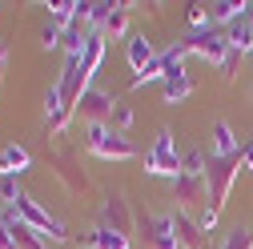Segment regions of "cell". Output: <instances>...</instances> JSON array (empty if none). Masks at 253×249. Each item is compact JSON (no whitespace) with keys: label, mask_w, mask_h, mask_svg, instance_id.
<instances>
[{"label":"cell","mask_w":253,"mask_h":249,"mask_svg":"<svg viewBox=\"0 0 253 249\" xmlns=\"http://www.w3.org/2000/svg\"><path fill=\"white\" fill-rule=\"evenodd\" d=\"M0 217H4V225H8V233H12V241H16V249H48V241H44L33 225H28V221H24V217H20L12 205L0 213Z\"/></svg>","instance_id":"obj_11"},{"label":"cell","mask_w":253,"mask_h":249,"mask_svg":"<svg viewBox=\"0 0 253 249\" xmlns=\"http://www.w3.org/2000/svg\"><path fill=\"white\" fill-rule=\"evenodd\" d=\"M221 249H253V233L245 225H233L225 233V241H221Z\"/></svg>","instance_id":"obj_25"},{"label":"cell","mask_w":253,"mask_h":249,"mask_svg":"<svg viewBox=\"0 0 253 249\" xmlns=\"http://www.w3.org/2000/svg\"><path fill=\"white\" fill-rule=\"evenodd\" d=\"M141 233L149 249H181L173 233V217H141Z\"/></svg>","instance_id":"obj_10"},{"label":"cell","mask_w":253,"mask_h":249,"mask_svg":"<svg viewBox=\"0 0 253 249\" xmlns=\"http://www.w3.org/2000/svg\"><path fill=\"white\" fill-rule=\"evenodd\" d=\"M249 92H253V88H249Z\"/></svg>","instance_id":"obj_35"},{"label":"cell","mask_w":253,"mask_h":249,"mask_svg":"<svg viewBox=\"0 0 253 249\" xmlns=\"http://www.w3.org/2000/svg\"><path fill=\"white\" fill-rule=\"evenodd\" d=\"M205 169H209L205 149H189V153H181V173H185V177H205Z\"/></svg>","instance_id":"obj_22"},{"label":"cell","mask_w":253,"mask_h":249,"mask_svg":"<svg viewBox=\"0 0 253 249\" xmlns=\"http://www.w3.org/2000/svg\"><path fill=\"white\" fill-rule=\"evenodd\" d=\"M84 245H88V249H129V237H121V233L97 225L92 233H84Z\"/></svg>","instance_id":"obj_19"},{"label":"cell","mask_w":253,"mask_h":249,"mask_svg":"<svg viewBox=\"0 0 253 249\" xmlns=\"http://www.w3.org/2000/svg\"><path fill=\"white\" fill-rule=\"evenodd\" d=\"M241 56H245V52L229 48V52H225V60H221V65H217V69H221V77H225V81H233V77H237V65H241Z\"/></svg>","instance_id":"obj_27"},{"label":"cell","mask_w":253,"mask_h":249,"mask_svg":"<svg viewBox=\"0 0 253 249\" xmlns=\"http://www.w3.org/2000/svg\"><path fill=\"white\" fill-rule=\"evenodd\" d=\"M101 56H105V33H88V44H84V56H81V73L92 77L101 69Z\"/></svg>","instance_id":"obj_17"},{"label":"cell","mask_w":253,"mask_h":249,"mask_svg":"<svg viewBox=\"0 0 253 249\" xmlns=\"http://www.w3.org/2000/svg\"><path fill=\"white\" fill-rule=\"evenodd\" d=\"M41 44H44V48H56V44H60V28L44 24V28H41Z\"/></svg>","instance_id":"obj_30"},{"label":"cell","mask_w":253,"mask_h":249,"mask_svg":"<svg viewBox=\"0 0 253 249\" xmlns=\"http://www.w3.org/2000/svg\"><path fill=\"white\" fill-rule=\"evenodd\" d=\"M173 197H177V205L185 209V213H193L197 209V217H201V209L209 205V181L205 177H177L173 181Z\"/></svg>","instance_id":"obj_7"},{"label":"cell","mask_w":253,"mask_h":249,"mask_svg":"<svg viewBox=\"0 0 253 249\" xmlns=\"http://www.w3.org/2000/svg\"><path fill=\"white\" fill-rule=\"evenodd\" d=\"M241 153V141L233 137L229 121H213V153L209 157H237Z\"/></svg>","instance_id":"obj_15"},{"label":"cell","mask_w":253,"mask_h":249,"mask_svg":"<svg viewBox=\"0 0 253 249\" xmlns=\"http://www.w3.org/2000/svg\"><path fill=\"white\" fill-rule=\"evenodd\" d=\"M4 65H8V44L0 41V69H4Z\"/></svg>","instance_id":"obj_33"},{"label":"cell","mask_w":253,"mask_h":249,"mask_svg":"<svg viewBox=\"0 0 253 249\" xmlns=\"http://www.w3.org/2000/svg\"><path fill=\"white\" fill-rule=\"evenodd\" d=\"M157 65H161V77L169 81V77H181V73H185V56H181L177 44H173V48H165V52H157Z\"/></svg>","instance_id":"obj_23"},{"label":"cell","mask_w":253,"mask_h":249,"mask_svg":"<svg viewBox=\"0 0 253 249\" xmlns=\"http://www.w3.org/2000/svg\"><path fill=\"white\" fill-rule=\"evenodd\" d=\"M113 129H117V133H129V129H133V109L121 105V101H117V109H113Z\"/></svg>","instance_id":"obj_26"},{"label":"cell","mask_w":253,"mask_h":249,"mask_svg":"<svg viewBox=\"0 0 253 249\" xmlns=\"http://www.w3.org/2000/svg\"><path fill=\"white\" fill-rule=\"evenodd\" d=\"M145 173H153V177H181V153H177V145H173V133L169 129H161L157 133V141H153V149L145 153Z\"/></svg>","instance_id":"obj_4"},{"label":"cell","mask_w":253,"mask_h":249,"mask_svg":"<svg viewBox=\"0 0 253 249\" xmlns=\"http://www.w3.org/2000/svg\"><path fill=\"white\" fill-rule=\"evenodd\" d=\"M84 145H88V153H97V157H105V161H129V157H137V145L125 133L109 129V124H88Z\"/></svg>","instance_id":"obj_3"},{"label":"cell","mask_w":253,"mask_h":249,"mask_svg":"<svg viewBox=\"0 0 253 249\" xmlns=\"http://www.w3.org/2000/svg\"><path fill=\"white\" fill-rule=\"evenodd\" d=\"M209 24V8L205 4H189V28H205Z\"/></svg>","instance_id":"obj_29"},{"label":"cell","mask_w":253,"mask_h":249,"mask_svg":"<svg viewBox=\"0 0 253 249\" xmlns=\"http://www.w3.org/2000/svg\"><path fill=\"white\" fill-rule=\"evenodd\" d=\"M0 88H4V69H0Z\"/></svg>","instance_id":"obj_34"},{"label":"cell","mask_w":253,"mask_h":249,"mask_svg":"<svg viewBox=\"0 0 253 249\" xmlns=\"http://www.w3.org/2000/svg\"><path fill=\"white\" fill-rule=\"evenodd\" d=\"M241 153L237 157H209V169H205V181H209V213L221 217V209H225L229 201V189H233V181L241 173Z\"/></svg>","instance_id":"obj_2"},{"label":"cell","mask_w":253,"mask_h":249,"mask_svg":"<svg viewBox=\"0 0 253 249\" xmlns=\"http://www.w3.org/2000/svg\"><path fill=\"white\" fill-rule=\"evenodd\" d=\"M113 109H117V97H113V92H105V88H88L84 97H81V105H77V113H81L88 124L113 121Z\"/></svg>","instance_id":"obj_8"},{"label":"cell","mask_w":253,"mask_h":249,"mask_svg":"<svg viewBox=\"0 0 253 249\" xmlns=\"http://www.w3.org/2000/svg\"><path fill=\"white\" fill-rule=\"evenodd\" d=\"M105 37L109 41H129V4H117L109 24H105Z\"/></svg>","instance_id":"obj_21"},{"label":"cell","mask_w":253,"mask_h":249,"mask_svg":"<svg viewBox=\"0 0 253 249\" xmlns=\"http://www.w3.org/2000/svg\"><path fill=\"white\" fill-rule=\"evenodd\" d=\"M48 169L60 177V185H65L73 197H81V193H88V189H92V181H88V173L81 169V161H77V153H73V149L48 153Z\"/></svg>","instance_id":"obj_6"},{"label":"cell","mask_w":253,"mask_h":249,"mask_svg":"<svg viewBox=\"0 0 253 249\" xmlns=\"http://www.w3.org/2000/svg\"><path fill=\"white\" fill-rule=\"evenodd\" d=\"M189 92H193V77H189V73L161 81V97H165V105H181V101L189 97Z\"/></svg>","instance_id":"obj_18"},{"label":"cell","mask_w":253,"mask_h":249,"mask_svg":"<svg viewBox=\"0 0 253 249\" xmlns=\"http://www.w3.org/2000/svg\"><path fill=\"white\" fill-rule=\"evenodd\" d=\"M169 217H173V233H177V245H181V249H205V229H201L185 209H177V213H169Z\"/></svg>","instance_id":"obj_12"},{"label":"cell","mask_w":253,"mask_h":249,"mask_svg":"<svg viewBox=\"0 0 253 249\" xmlns=\"http://www.w3.org/2000/svg\"><path fill=\"white\" fill-rule=\"evenodd\" d=\"M28 165H33V157H28L24 145H4V149H0V173H4V177H20Z\"/></svg>","instance_id":"obj_16"},{"label":"cell","mask_w":253,"mask_h":249,"mask_svg":"<svg viewBox=\"0 0 253 249\" xmlns=\"http://www.w3.org/2000/svg\"><path fill=\"white\" fill-rule=\"evenodd\" d=\"M101 225H105V229H113V233H121V237H133L137 221H133L129 201H125L121 193H109V197H105V221H101Z\"/></svg>","instance_id":"obj_9"},{"label":"cell","mask_w":253,"mask_h":249,"mask_svg":"<svg viewBox=\"0 0 253 249\" xmlns=\"http://www.w3.org/2000/svg\"><path fill=\"white\" fill-rule=\"evenodd\" d=\"M241 165H245V169H253V141H245V145H241Z\"/></svg>","instance_id":"obj_32"},{"label":"cell","mask_w":253,"mask_h":249,"mask_svg":"<svg viewBox=\"0 0 253 249\" xmlns=\"http://www.w3.org/2000/svg\"><path fill=\"white\" fill-rule=\"evenodd\" d=\"M117 4H105V0H97V4H88V33H105V24L113 16Z\"/></svg>","instance_id":"obj_24"},{"label":"cell","mask_w":253,"mask_h":249,"mask_svg":"<svg viewBox=\"0 0 253 249\" xmlns=\"http://www.w3.org/2000/svg\"><path fill=\"white\" fill-rule=\"evenodd\" d=\"M48 24L60 28V33L69 24H77V0H56V4H48Z\"/></svg>","instance_id":"obj_20"},{"label":"cell","mask_w":253,"mask_h":249,"mask_svg":"<svg viewBox=\"0 0 253 249\" xmlns=\"http://www.w3.org/2000/svg\"><path fill=\"white\" fill-rule=\"evenodd\" d=\"M225 41H229V48H237V52H249L253 48V8L245 4V12L225 28Z\"/></svg>","instance_id":"obj_13"},{"label":"cell","mask_w":253,"mask_h":249,"mask_svg":"<svg viewBox=\"0 0 253 249\" xmlns=\"http://www.w3.org/2000/svg\"><path fill=\"white\" fill-rule=\"evenodd\" d=\"M0 197H4V201H20L24 193H20V185H16V177H0Z\"/></svg>","instance_id":"obj_28"},{"label":"cell","mask_w":253,"mask_h":249,"mask_svg":"<svg viewBox=\"0 0 253 249\" xmlns=\"http://www.w3.org/2000/svg\"><path fill=\"white\" fill-rule=\"evenodd\" d=\"M0 249H16V241H12L8 225H4V217H0Z\"/></svg>","instance_id":"obj_31"},{"label":"cell","mask_w":253,"mask_h":249,"mask_svg":"<svg viewBox=\"0 0 253 249\" xmlns=\"http://www.w3.org/2000/svg\"><path fill=\"white\" fill-rule=\"evenodd\" d=\"M177 52L181 56H201L209 65H221L229 52V41H225V28L217 24H205V28H189V33L177 41Z\"/></svg>","instance_id":"obj_1"},{"label":"cell","mask_w":253,"mask_h":249,"mask_svg":"<svg viewBox=\"0 0 253 249\" xmlns=\"http://www.w3.org/2000/svg\"><path fill=\"white\" fill-rule=\"evenodd\" d=\"M125 52H129V69L141 77L153 60H157V52H153V44L141 37V33H129V41H125Z\"/></svg>","instance_id":"obj_14"},{"label":"cell","mask_w":253,"mask_h":249,"mask_svg":"<svg viewBox=\"0 0 253 249\" xmlns=\"http://www.w3.org/2000/svg\"><path fill=\"white\" fill-rule=\"evenodd\" d=\"M12 209H16V213H20L24 221H28V225H33V229L44 237V241H69V229H65V221H56V217H52L44 205H37L28 193H24V197H20Z\"/></svg>","instance_id":"obj_5"}]
</instances>
